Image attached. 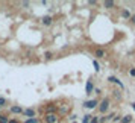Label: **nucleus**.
<instances>
[{"instance_id": "nucleus-1", "label": "nucleus", "mask_w": 135, "mask_h": 123, "mask_svg": "<svg viewBox=\"0 0 135 123\" xmlns=\"http://www.w3.org/2000/svg\"><path fill=\"white\" fill-rule=\"evenodd\" d=\"M109 106H111V100L108 97H105V99H102V100H100L97 111L100 112V114H106V112H108V110H109Z\"/></svg>"}, {"instance_id": "nucleus-2", "label": "nucleus", "mask_w": 135, "mask_h": 123, "mask_svg": "<svg viewBox=\"0 0 135 123\" xmlns=\"http://www.w3.org/2000/svg\"><path fill=\"white\" fill-rule=\"evenodd\" d=\"M73 110V105L71 103H61L58 105V114L59 116H67V114H70V111Z\"/></svg>"}, {"instance_id": "nucleus-3", "label": "nucleus", "mask_w": 135, "mask_h": 123, "mask_svg": "<svg viewBox=\"0 0 135 123\" xmlns=\"http://www.w3.org/2000/svg\"><path fill=\"white\" fill-rule=\"evenodd\" d=\"M43 120L44 123H59L61 122V116L58 112H55V114H44Z\"/></svg>"}, {"instance_id": "nucleus-4", "label": "nucleus", "mask_w": 135, "mask_h": 123, "mask_svg": "<svg viewBox=\"0 0 135 123\" xmlns=\"http://www.w3.org/2000/svg\"><path fill=\"white\" fill-rule=\"evenodd\" d=\"M99 102L97 99H91V100H86V102H84V108L85 110H96V108H99Z\"/></svg>"}, {"instance_id": "nucleus-5", "label": "nucleus", "mask_w": 135, "mask_h": 123, "mask_svg": "<svg viewBox=\"0 0 135 123\" xmlns=\"http://www.w3.org/2000/svg\"><path fill=\"white\" fill-rule=\"evenodd\" d=\"M58 112V105L49 103L47 106H44V114H55Z\"/></svg>"}, {"instance_id": "nucleus-6", "label": "nucleus", "mask_w": 135, "mask_h": 123, "mask_svg": "<svg viewBox=\"0 0 135 123\" xmlns=\"http://www.w3.org/2000/svg\"><path fill=\"white\" fill-rule=\"evenodd\" d=\"M21 116H23V117H27V119H35L37 112H35V110H32V108H25Z\"/></svg>"}, {"instance_id": "nucleus-7", "label": "nucleus", "mask_w": 135, "mask_h": 123, "mask_svg": "<svg viewBox=\"0 0 135 123\" xmlns=\"http://www.w3.org/2000/svg\"><path fill=\"white\" fill-rule=\"evenodd\" d=\"M108 81L112 82V84H117V85L120 87V90H124V85H123V82L118 78H115V76H108Z\"/></svg>"}, {"instance_id": "nucleus-8", "label": "nucleus", "mask_w": 135, "mask_h": 123, "mask_svg": "<svg viewBox=\"0 0 135 123\" xmlns=\"http://www.w3.org/2000/svg\"><path fill=\"white\" fill-rule=\"evenodd\" d=\"M106 55H108V53H106V50L105 49H96L94 50V56H96L97 59H103Z\"/></svg>"}, {"instance_id": "nucleus-9", "label": "nucleus", "mask_w": 135, "mask_h": 123, "mask_svg": "<svg viewBox=\"0 0 135 123\" xmlns=\"http://www.w3.org/2000/svg\"><path fill=\"white\" fill-rule=\"evenodd\" d=\"M23 110H25V108H21L18 105H12V106L9 108V112H11V114H23Z\"/></svg>"}, {"instance_id": "nucleus-10", "label": "nucleus", "mask_w": 135, "mask_h": 123, "mask_svg": "<svg viewBox=\"0 0 135 123\" xmlns=\"http://www.w3.org/2000/svg\"><path fill=\"white\" fill-rule=\"evenodd\" d=\"M94 93V85H93V81H86V85H85V94H91Z\"/></svg>"}, {"instance_id": "nucleus-11", "label": "nucleus", "mask_w": 135, "mask_h": 123, "mask_svg": "<svg viewBox=\"0 0 135 123\" xmlns=\"http://www.w3.org/2000/svg\"><path fill=\"white\" fill-rule=\"evenodd\" d=\"M41 23H43L44 26H50L52 23H53V18H52L50 15H44L43 18H41Z\"/></svg>"}, {"instance_id": "nucleus-12", "label": "nucleus", "mask_w": 135, "mask_h": 123, "mask_svg": "<svg viewBox=\"0 0 135 123\" xmlns=\"http://www.w3.org/2000/svg\"><path fill=\"white\" fill-rule=\"evenodd\" d=\"M120 15H122L123 18H126V20H131V17H132V14L129 12L128 9H124V8H123L122 11H120Z\"/></svg>"}, {"instance_id": "nucleus-13", "label": "nucleus", "mask_w": 135, "mask_h": 123, "mask_svg": "<svg viewBox=\"0 0 135 123\" xmlns=\"http://www.w3.org/2000/svg\"><path fill=\"white\" fill-rule=\"evenodd\" d=\"M134 120V117H132V114H126V116L122 117V123H131Z\"/></svg>"}, {"instance_id": "nucleus-14", "label": "nucleus", "mask_w": 135, "mask_h": 123, "mask_svg": "<svg viewBox=\"0 0 135 123\" xmlns=\"http://www.w3.org/2000/svg\"><path fill=\"white\" fill-rule=\"evenodd\" d=\"M103 6L106 8V9H112V8L115 6V2H112V0H106L103 3Z\"/></svg>"}, {"instance_id": "nucleus-15", "label": "nucleus", "mask_w": 135, "mask_h": 123, "mask_svg": "<svg viewBox=\"0 0 135 123\" xmlns=\"http://www.w3.org/2000/svg\"><path fill=\"white\" fill-rule=\"evenodd\" d=\"M112 93H114V99H115V100H122L123 99V94H122L120 90H115V91H112Z\"/></svg>"}, {"instance_id": "nucleus-16", "label": "nucleus", "mask_w": 135, "mask_h": 123, "mask_svg": "<svg viewBox=\"0 0 135 123\" xmlns=\"http://www.w3.org/2000/svg\"><path fill=\"white\" fill-rule=\"evenodd\" d=\"M93 65H94V70H96V73H99V72H100V64H99L96 59H93Z\"/></svg>"}, {"instance_id": "nucleus-17", "label": "nucleus", "mask_w": 135, "mask_h": 123, "mask_svg": "<svg viewBox=\"0 0 135 123\" xmlns=\"http://www.w3.org/2000/svg\"><path fill=\"white\" fill-rule=\"evenodd\" d=\"M44 58H46V61H50V59L53 58V53H52V52H46V53H44Z\"/></svg>"}, {"instance_id": "nucleus-18", "label": "nucleus", "mask_w": 135, "mask_h": 123, "mask_svg": "<svg viewBox=\"0 0 135 123\" xmlns=\"http://www.w3.org/2000/svg\"><path fill=\"white\" fill-rule=\"evenodd\" d=\"M9 120H11V119H9L8 116H5V114H3V117L0 119V123H9Z\"/></svg>"}, {"instance_id": "nucleus-19", "label": "nucleus", "mask_w": 135, "mask_h": 123, "mask_svg": "<svg viewBox=\"0 0 135 123\" xmlns=\"http://www.w3.org/2000/svg\"><path fill=\"white\" fill-rule=\"evenodd\" d=\"M90 120H91V116H90V114H85V116H84L82 123H90Z\"/></svg>"}, {"instance_id": "nucleus-20", "label": "nucleus", "mask_w": 135, "mask_h": 123, "mask_svg": "<svg viewBox=\"0 0 135 123\" xmlns=\"http://www.w3.org/2000/svg\"><path fill=\"white\" fill-rule=\"evenodd\" d=\"M25 123H40V120H38L37 117H35V119H27Z\"/></svg>"}, {"instance_id": "nucleus-21", "label": "nucleus", "mask_w": 135, "mask_h": 123, "mask_svg": "<svg viewBox=\"0 0 135 123\" xmlns=\"http://www.w3.org/2000/svg\"><path fill=\"white\" fill-rule=\"evenodd\" d=\"M99 120H100V119H99L97 116H91V120H90V123H99Z\"/></svg>"}, {"instance_id": "nucleus-22", "label": "nucleus", "mask_w": 135, "mask_h": 123, "mask_svg": "<svg viewBox=\"0 0 135 123\" xmlns=\"http://www.w3.org/2000/svg\"><path fill=\"white\" fill-rule=\"evenodd\" d=\"M5 103H6V99H5V97H0V106L3 108V106H5Z\"/></svg>"}, {"instance_id": "nucleus-23", "label": "nucleus", "mask_w": 135, "mask_h": 123, "mask_svg": "<svg viewBox=\"0 0 135 123\" xmlns=\"http://www.w3.org/2000/svg\"><path fill=\"white\" fill-rule=\"evenodd\" d=\"M76 119H78L76 114H71V116H70V120H71V122H76Z\"/></svg>"}, {"instance_id": "nucleus-24", "label": "nucleus", "mask_w": 135, "mask_h": 123, "mask_svg": "<svg viewBox=\"0 0 135 123\" xmlns=\"http://www.w3.org/2000/svg\"><path fill=\"white\" fill-rule=\"evenodd\" d=\"M129 74H131L132 78H135V68H131V70H129Z\"/></svg>"}, {"instance_id": "nucleus-25", "label": "nucleus", "mask_w": 135, "mask_h": 123, "mask_svg": "<svg viewBox=\"0 0 135 123\" xmlns=\"http://www.w3.org/2000/svg\"><path fill=\"white\" fill-rule=\"evenodd\" d=\"M94 93H96V94H100V93H102V90H100V88H94Z\"/></svg>"}, {"instance_id": "nucleus-26", "label": "nucleus", "mask_w": 135, "mask_h": 123, "mask_svg": "<svg viewBox=\"0 0 135 123\" xmlns=\"http://www.w3.org/2000/svg\"><path fill=\"white\" fill-rule=\"evenodd\" d=\"M9 123H20V122L17 120V119H11V120H9Z\"/></svg>"}, {"instance_id": "nucleus-27", "label": "nucleus", "mask_w": 135, "mask_h": 123, "mask_svg": "<svg viewBox=\"0 0 135 123\" xmlns=\"http://www.w3.org/2000/svg\"><path fill=\"white\" fill-rule=\"evenodd\" d=\"M131 21H132V23L135 25V14H132V17H131Z\"/></svg>"}, {"instance_id": "nucleus-28", "label": "nucleus", "mask_w": 135, "mask_h": 123, "mask_svg": "<svg viewBox=\"0 0 135 123\" xmlns=\"http://www.w3.org/2000/svg\"><path fill=\"white\" fill-rule=\"evenodd\" d=\"M132 110L135 111V102H132Z\"/></svg>"}, {"instance_id": "nucleus-29", "label": "nucleus", "mask_w": 135, "mask_h": 123, "mask_svg": "<svg viewBox=\"0 0 135 123\" xmlns=\"http://www.w3.org/2000/svg\"><path fill=\"white\" fill-rule=\"evenodd\" d=\"M2 117H3V114H2V112H0V119H2Z\"/></svg>"}, {"instance_id": "nucleus-30", "label": "nucleus", "mask_w": 135, "mask_h": 123, "mask_svg": "<svg viewBox=\"0 0 135 123\" xmlns=\"http://www.w3.org/2000/svg\"><path fill=\"white\" fill-rule=\"evenodd\" d=\"M0 110H2V106H0Z\"/></svg>"}, {"instance_id": "nucleus-31", "label": "nucleus", "mask_w": 135, "mask_h": 123, "mask_svg": "<svg viewBox=\"0 0 135 123\" xmlns=\"http://www.w3.org/2000/svg\"><path fill=\"white\" fill-rule=\"evenodd\" d=\"M73 123H76V122H73Z\"/></svg>"}]
</instances>
